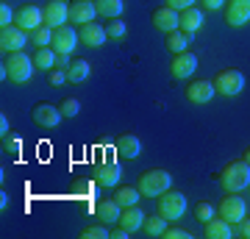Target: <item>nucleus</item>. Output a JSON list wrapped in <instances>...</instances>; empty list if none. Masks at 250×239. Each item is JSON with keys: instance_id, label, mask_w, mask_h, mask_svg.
I'll return each mask as SVG.
<instances>
[{"instance_id": "nucleus-11", "label": "nucleus", "mask_w": 250, "mask_h": 239, "mask_svg": "<svg viewBox=\"0 0 250 239\" xmlns=\"http://www.w3.org/2000/svg\"><path fill=\"white\" fill-rule=\"evenodd\" d=\"M225 22L233 28H242L250 22V0H231L225 11Z\"/></svg>"}, {"instance_id": "nucleus-32", "label": "nucleus", "mask_w": 250, "mask_h": 239, "mask_svg": "<svg viewBox=\"0 0 250 239\" xmlns=\"http://www.w3.org/2000/svg\"><path fill=\"white\" fill-rule=\"evenodd\" d=\"M106 34L111 36V39H123V36L128 34V28H125V22H123V20L117 17L114 22H108V25H106Z\"/></svg>"}, {"instance_id": "nucleus-1", "label": "nucleus", "mask_w": 250, "mask_h": 239, "mask_svg": "<svg viewBox=\"0 0 250 239\" xmlns=\"http://www.w3.org/2000/svg\"><path fill=\"white\" fill-rule=\"evenodd\" d=\"M34 70H36L34 59H28L22 50H17V53H9V59L3 64V78H11L14 84H25V81H31Z\"/></svg>"}, {"instance_id": "nucleus-18", "label": "nucleus", "mask_w": 250, "mask_h": 239, "mask_svg": "<svg viewBox=\"0 0 250 239\" xmlns=\"http://www.w3.org/2000/svg\"><path fill=\"white\" fill-rule=\"evenodd\" d=\"M123 178V167L111 161V164H100L95 170V186H117V181Z\"/></svg>"}, {"instance_id": "nucleus-22", "label": "nucleus", "mask_w": 250, "mask_h": 239, "mask_svg": "<svg viewBox=\"0 0 250 239\" xmlns=\"http://www.w3.org/2000/svg\"><path fill=\"white\" fill-rule=\"evenodd\" d=\"M203 225H206V237L208 239H231L233 237L231 222H225L223 217H211V220L203 222Z\"/></svg>"}, {"instance_id": "nucleus-27", "label": "nucleus", "mask_w": 250, "mask_h": 239, "mask_svg": "<svg viewBox=\"0 0 250 239\" xmlns=\"http://www.w3.org/2000/svg\"><path fill=\"white\" fill-rule=\"evenodd\" d=\"M189 42H192V34L181 31V28H175V31L167 34V47H170L172 53H184V50L189 47Z\"/></svg>"}, {"instance_id": "nucleus-15", "label": "nucleus", "mask_w": 250, "mask_h": 239, "mask_svg": "<svg viewBox=\"0 0 250 239\" xmlns=\"http://www.w3.org/2000/svg\"><path fill=\"white\" fill-rule=\"evenodd\" d=\"M197 70V56L184 50V53H175V62H172V75L175 78H192Z\"/></svg>"}, {"instance_id": "nucleus-38", "label": "nucleus", "mask_w": 250, "mask_h": 239, "mask_svg": "<svg viewBox=\"0 0 250 239\" xmlns=\"http://www.w3.org/2000/svg\"><path fill=\"white\" fill-rule=\"evenodd\" d=\"M197 0H167V6L170 9H175V11H184V9H192Z\"/></svg>"}, {"instance_id": "nucleus-33", "label": "nucleus", "mask_w": 250, "mask_h": 239, "mask_svg": "<svg viewBox=\"0 0 250 239\" xmlns=\"http://www.w3.org/2000/svg\"><path fill=\"white\" fill-rule=\"evenodd\" d=\"M195 214H197V220H200V222H208L211 217H217V209L211 203H197Z\"/></svg>"}, {"instance_id": "nucleus-20", "label": "nucleus", "mask_w": 250, "mask_h": 239, "mask_svg": "<svg viewBox=\"0 0 250 239\" xmlns=\"http://www.w3.org/2000/svg\"><path fill=\"white\" fill-rule=\"evenodd\" d=\"M95 214H98L100 222L117 225V222H120V214H123V206L117 203V200H100V203L95 206Z\"/></svg>"}, {"instance_id": "nucleus-40", "label": "nucleus", "mask_w": 250, "mask_h": 239, "mask_svg": "<svg viewBox=\"0 0 250 239\" xmlns=\"http://www.w3.org/2000/svg\"><path fill=\"white\" fill-rule=\"evenodd\" d=\"M70 62H72V59H70L67 53H59V59H56V67H62V70H67V67H70Z\"/></svg>"}, {"instance_id": "nucleus-36", "label": "nucleus", "mask_w": 250, "mask_h": 239, "mask_svg": "<svg viewBox=\"0 0 250 239\" xmlns=\"http://www.w3.org/2000/svg\"><path fill=\"white\" fill-rule=\"evenodd\" d=\"M14 17H17V14H14V11H11L6 3H3V6H0V25H3V28L11 25V22H14Z\"/></svg>"}, {"instance_id": "nucleus-6", "label": "nucleus", "mask_w": 250, "mask_h": 239, "mask_svg": "<svg viewBox=\"0 0 250 239\" xmlns=\"http://www.w3.org/2000/svg\"><path fill=\"white\" fill-rule=\"evenodd\" d=\"M214 89H217V95H225V98H236L242 89H245V75H242L239 70H223V72H217Z\"/></svg>"}, {"instance_id": "nucleus-30", "label": "nucleus", "mask_w": 250, "mask_h": 239, "mask_svg": "<svg viewBox=\"0 0 250 239\" xmlns=\"http://www.w3.org/2000/svg\"><path fill=\"white\" fill-rule=\"evenodd\" d=\"M31 42H34L36 47H50V44H53V28L39 25L36 31H31Z\"/></svg>"}, {"instance_id": "nucleus-42", "label": "nucleus", "mask_w": 250, "mask_h": 239, "mask_svg": "<svg viewBox=\"0 0 250 239\" xmlns=\"http://www.w3.org/2000/svg\"><path fill=\"white\" fill-rule=\"evenodd\" d=\"M200 3H203V6H206L208 11H214V9H220V6H223L225 0H200Z\"/></svg>"}, {"instance_id": "nucleus-13", "label": "nucleus", "mask_w": 250, "mask_h": 239, "mask_svg": "<svg viewBox=\"0 0 250 239\" xmlns=\"http://www.w3.org/2000/svg\"><path fill=\"white\" fill-rule=\"evenodd\" d=\"M78 36H81V42L86 44V47H103L106 39H108L106 28L100 25V22H86V25H81Z\"/></svg>"}, {"instance_id": "nucleus-24", "label": "nucleus", "mask_w": 250, "mask_h": 239, "mask_svg": "<svg viewBox=\"0 0 250 239\" xmlns=\"http://www.w3.org/2000/svg\"><path fill=\"white\" fill-rule=\"evenodd\" d=\"M89 72H92V67H89V62H86V59H72L70 67H67V81L81 84V81L89 78Z\"/></svg>"}, {"instance_id": "nucleus-14", "label": "nucleus", "mask_w": 250, "mask_h": 239, "mask_svg": "<svg viewBox=\"0 0 250 239\" xmlns=\"http://www.w3.org/2000/svg\"><path fill=\"white\" fill-rule=\"evenodd\" d=\"M62 109L59 106H50V103H39V106H34V120L42 128H56V125L62 123Z\"/></svg>"}, {"instance_id": "nucleus-12", "label": "nucleus", "mask_w": 250, "mask_h": 239, "mask_svg": "<svg viewBox=\"0 0 250 239\" xmlns=\"http://www.w3.org/2000/svg\"><path fill=\"white\" fill-rule=\"evenodd\" d=\"M153 25L164 31V34H170L175 28H181V11L170 9V6H164V9H156L153 11Z\"/></svg>"}, {"instance_id": "nucleus-26", "label": "nucleus", "mask_w": 250, "mask_h": 239, "mask_svg": "<svg viewBox=\"0 0 250 239\" xmlns=\"http://www.w3.org/2000/svg\"><path fill=\"white\" fill-rule=\"evenodd\" d=\"M56 59H59V53L53 47H36V53H34V64L45 72H50L56 67Z\"/></svg>"}, {"instance_id": "nucleus-37", "label": "nucleus", "mask_w": 250, "mask_h": 239, "mask_svg": "<svg viewBox=\"0 0 250 239\" xmlns=\"http://www.w3.org/2000/svg\"><path fill=\"white\" fill-rule=\"evenodd\" d=\"M47 75H50V84H56V87H62L64 81H67V70H62V67H53Z\"/></svg>"}, {"instance_id": "nucleus-23", "label": "nucleus", "mask_w": 250, "mask_h": 239, "mask_svg": "<svg viewBox=\"0 0 250 239\" xmlns=\"http://www.w3.org/2000/svg\"><path fill=\"white\" fill-rule=\"evenodd\" d=\"M200 25H203V11L197 9V6L181 11V31L195 34V31H200Z\"/></svg>"}, {"instance_id": "nucleus-16", "label": "nucleus", "mask_w": 250, "mask_h": 239, "mask_svg": "<svg viewBox=\"0 0 250 239\" xmlns=\"http://www.w3.org/2000/svg\"><path fill=\"white\" fill-rule=\"evenodd\" d=\"M95 0H78V3H72L70 6V20L72 22H78V25H86V22H95Z\"/></svg>"}, {"instance_id": "nucleus-35", "label": "nucleus", "mask_w": 250, "mask_h": 239, "mask_svg": "<svg viewBox=\"0 0 250 239\" xmlns=\"http://www.w3.org/2000/svg\"><path fill=\"white\" fill-rule=\"evenodd\" d=\"M236 237H242V239H250V217H242L239 222H236V231H233Z\"/></svg>"}, {"instance_id": "nucleus-9", "label": "nucleus", "mask_w": 250, "mask_h": 239, "mask_svg": "<svg viewBox=\"0 0 250 239\" xmlns=\"http://www.w3.org/2000/svg\"><path fill=\"white\" fill-rule=\"evenodd\" d=\"M14 25H20L22 31H36L39 25H45V11L36 9V6H22L17 9V17H14Z\"/></svg>"}, {"instance_id": "nucleus-21", "label": "nucleus", "mask_w": 250, "mask_h": 239, "mask_svg": "<svg viewBox=\"0 0 250 239\" xmlns=\"http://www.w3.org/2000/svg\"><path fill=\"white\" fill-rule=\"evenodd\" d=\"M145 220H147V217H145V212L139 209V206H128V209H123L117 225H123V228H128L131 234H134V231H139L145 225Z\"/></svg>"}, {"instance_id": "nucleus-4", "label": "nucleus", "mask_w": 250, "mask_h": 239, "mask_svg": "<svg viewBox=\"0 0 250 239\" xmlns=\"http://www.w3.org/2000/svg\"><path fill=\"white\" fill-rule=\"evenodd\" d=\"M156 203H159V214L164 217V220H170V222L181 220L184 212H187V197L181 195V192H172V189H167L164 195H159Z\"/></svg>"}, {"instance_id": "nucleus-2", "label": "nucleus", "mask_w": 250, "mask_h": 239, "mask_svg": "<svg viewBox=\"0 0 250 239\" xmlns=\"http://www.w3.org/2000/svg\"><path fill=\"white\" fill-rule=\"evenodd\" d=\"M220 184H223L225 192H242V189H248V186H250V164L245 159H242V161H231V164L223 170Z\"/></svg>"}, {"instance_id": "nucleus-5", "label": "nucleus", "mask_w": 250, "mask_h": 239, "mask_svg": "<svg viewBox=\"0 0 250 239\" xmlns=\"http://www.w3.org/2000/svg\"><path fill=\"white\" fill-rule=\"evenodd\" d=\"M245 214H248V203H245V197H239L236 192H228V195L220 200V206H217V217H223V220L231 222V225H236Z\"/></svg>"}, {"instance_id": "nucleus-28", "label": "nucleus", "mask_w": 250, "mask_h": 239, "mask_svg": "<svg viewBox=\"0 0 250 239\" xmlns=\"http://www.w3.org/2000/svg\"><path fill=\"white\" fill-rule=\"evenodd\" d=\"M139 197H142L139 186H120L117 195H114V200L123 206V209H128V206H139Z\"/></svg>"}, {"instance_id": "nucleus-3", "label": "nucleus", "mask_w": 250, "mask_h": 239, "mask_svg": "<svg viewBox=\"0 0 250 239\" xmlns=\"http://www.w3.org/2000/svg\"><path fill=\"white\" fill-rule=\"evenodd\" d=\"M172 186V175L167 170H147L145 175H139V192L145 197H159Z\"/></svg>"}, {"instance_id": "nucleus-41", "label": "nucleus", "mask_w": 250, "mask_h": 239, "mask_svg": "<svg viewBox=\"0 0 250 239\" xmlns=\"http://www.w3.org/2000/svg\"><path fill=\"white\" fill-rule=\"evenodd\" d=\"M3 148H6V153H11V156H14V153H20V142L14 139V142H6L3 139Z\"/></svg>"}, {"instance_id": "nucleus-8", "label": "nucleus", "mask_w": 250, "mask_h": 239, "mask_svg": "<svg viewBox=\"0 0 250 239\" xmlns=\"http://www.w3.org/2000/svg\"><path fill=\"white\" fill-rule=\"evenodd\" d=\"M42 11H45V25H50L53 31L67 25V20H70V6H67V0H50Z\"/></svg>"}, {"instance_id": "nucleus-34", "label": "nucleus", "mask_w": 250, "mask_h": 239, "mask_svg": "<svg viewBox=\"0 0 250 239\" xmlns=\"http://www.w3.org/2000/svg\"><path fill=\"white\" fill-rule=\"evenodd\" d=\"M59 109H62V114H64V117H75V114L81 111V103H78L75 98H67Z\"/></svg>"}, {"instance_id": "nucleus-29", "label": "nucleus", "mask_w": 250, "mask_h": 239, "mask_svg": "<svg viewBox=\"0 0 250 239\" xmlns=\"http://www.w3.org/2000/svg\"><path fill=\"white\" fill-rule=\"evenodd\" d=\"M167 222L170 220H164L161 214H156V217H147L142 225V231L147 234V237H164V231H167Z\"/></svg>"}, {"instance_id": "nucleus-45", "label": "nucleus", "mask_w": 250, "mask_h": 239, "mask_svg": "<svg viewBox=\"0 0 250 239\" xmlns=\"http://www.w3.org/2000/svg\"><path fill=\"white\" fill-rule=\"evenodd\" d=\"M245 161H248V164H250V148H248V153H245Z\"/></svg>"}, {"instance_id": "nucleus-25", "label": "nucleus", "mask_w": 250, "mask_h": 239, "mask_svg": "<svg viewBox=\"0 0 250 239\" xmlns=\"http://www.w3.org/2000/svg\"><path fill=\"white\" fill-rule=\"evenodd\" d=\"M95 9H98L100 17L117 20L125 11V3H123V0H95Z\"/></svg>"}, {"instance_id": "nucleus-10", "label": "nucleus", "mask_w": 250, "mask_h": 239, "mask_svg": "<svg viewBox=\"0 0 250 239\" xmlns=\"http://www.w3.org/2000/svg\"><path fill=\"white\" fill-rule=\"evenodd\" d=\"M78 39L81 36L72 31L70 25H62V28H56L53 31V47L56 53H67V56H72V50H75V44H78Z\"/></svg>"}, {"instance_id": "nucleus-17", "label": "nucleus", "mask_w": 250, "mask_h": 239, "mask_svg": "<svg viewBox=\"0 0 250 239\" xmlns=\"http://www.w3.org/2000/svg\"><path fill=\"white\" fill-rule=\"evenodd\" d=\"M214 95H217L214 81H195V84H189V89H187V98L192 100V103H208Z\"/></svg>"}, {"instance_id": "nucleus-19", "label": "nucleus", "mask_w": 250, "mask_h": 239, "mask_svg": "<svg viewBox=\"0 0 250 239\" xmlns=\"http://www.w3.org/2000/svg\"><path fill=\"white\" fill-rule=\"evenodd\" d=\"M117 153L125 156V159H139L142 156V142L136 133H123L120 139H117Z\"/></svg>"}, {"instance_id": "nucleus-39", "label": "nucleus", "mask_w": 250, "mask_h": 239, "mask_svg": "<svg viewBox=\"0 0 250 239\" xmlns=\"http://www.w3.org/2000/svg\"><path fill=\"white\" fill-rule=\"evenodd\" d=\"M164 239H189L187 228H167L164 231Z\"/></svg>"}, {"instance_id": "nucleus-43", "label": "nucleus", "mask_w": 250, "mask_h": 239, "mask_svg": "<svg viewBox=\"0 0 250 239\" xmlns=\"http://www.w3.org/2000/svg\"><path fill=\"white\" fill-rule=\"evenodd\" d=\"M0 133H3V136L9 133V120H6V114H0Z\"/></svg>"}, {"instance_id": "nucleus-44", "label": "nucleus", "mask_w": 250, "mask_h": 239, "mask_svg": "<svg viewBox=\"0 0 250 239\" xmlns=\"http://www.w3.org/2000/svg\"><path fill=\"white\" fill-rule=\"evenodd\" d=\"M6 206H9V195H6V192H0V209H6Z\"/></svg>"}, {"instance_id": "nucleus-7", "label": "nucleus", "mask_w": 250, "mask_h": 239, "mask_svg": "<svg viewBox=\"0 0 250 239\" xmlns=\"http://www.w3.org/2000/svg\"><path fill=\"white\" fill-rule=\"evenodd\" d=\"M25 44H28V36L20 25L0 28V47H3V53H17V50H22Z\"/></svg>"}, {"instance_id": "nucleus-31", "label": "nucleus", "mask_w": 250, "mask_h": 239, "mask_svg": "<svg viewBox=\"0 0 250 239\" xmlns=\"http://www.w3.org/2000/svg\"><path fill=\"white\" fill-rule=\"evenodd\" d=\"M81 237H83V239H108V237H111V231H108L106 222H103V225H89V228H83Z\"/></svg>"}]
</instances>
